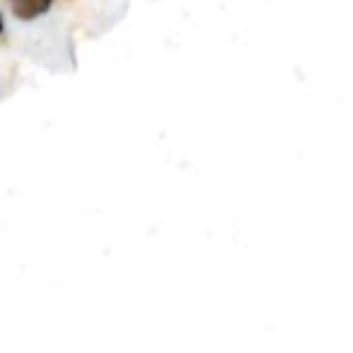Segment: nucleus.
I'll return each mask as SVG.
<instances>
[{"instance_id":"obj_1","label":"nucleus","mask_w":353,"mask_h":353,"mask_svg":"<svg viewBox=\"0 0 353 353\" xmlns=\"http://www.w3.org/2000/svg\"><path fill=\"white\" fill-rule=\"evenodd\" d=\"M12 15L20 22H32L37 17L46 15L54 6V0H8Z\"/></svg>"},{"instance_id":"obj_2","label":"nucleus","mask_w":353,"mask_h":353,"mask_svg":"<svg viewBox=\"0 0 353 353\" xmlns=\"http://www.w3.org/2000/svg\"><path fill=\"white\" fill-rule=\"evenodd\" d=\"M3 30H6V22H3V15H0V34H3Z\"/></svg>"}]
</instances>
